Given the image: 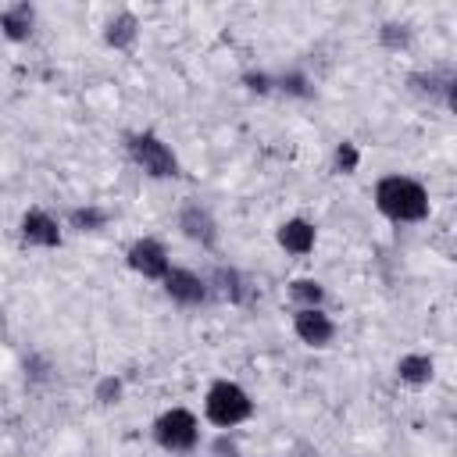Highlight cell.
<instances>
[{
    "label": "cell",
    "mask_w": 457,
    "mask_h": 457,
    "mask_svg": "<svg viewBox=\"0 0 457 457\" xmlns=\"http://www.w3.org/2000/svg\"><path fill=\"white\" fill-rule=\"evenodd\" d=\"M375 204L393 221H421V218H428V193L407 175H386L375 186Z\"/></svg>",
    "instance_id": "1"
},
{
    "label": "cell",
    "mask_w": 457,
    "mask_h": 457,
    "mask_svg": "<svg viewBox=\"0 0 457 457\" xmlns=\"http://www.w3.org/2000/svg\"><path fill=\"white\" fill-rule=\"evenodd\" d=\"M250 411H253V403H250V396H246L243 386H236V382H214L207 389V400H204L207 421H214L221 428H232V425L246 421Z\"/></svg>",
    "instance_id": "2"
},
{
    "label": "cell",
    "mask_w": 457,
    "mask_h": 457,
    "mask_svg": "<svg viewBox=\"0 0 457 457\" xmlns=\"http://www.w3.org/2000/svg\"><path fill=\"white\" fill-rule=\"evenodd\" d=\"M129 154H132V161H136L146 175H154V179H168V175L179 171L175 154H171L154 132H136V136H129Z\"/></svg>",
    "instance_id": "3"
},
{
    "label": "cell",
    "mask_w": 457,
    "mask_h": 457,
    "mask_svg": "<svg viewBox=\"0 0 457 457\" xmlns=\"http://www.w3.org/2000/svg\"><path fill=\"white\" fill-rule=\"evenodd\" d=\"M196 418L186 411V407H171V411H164L161 418H157V425H154V439L164 446V450H171V453H186V450H193L196 446Z\"/></svg>",
    "instance_id": "4"
},
{
    "label": "cell",
    "mask_w": 457,
    "mask_h": 457,
    "mask_svg": "<svg viewBox=\"0 0 457 457\" xmlns=\"http://www.w3.org/2000/svg\"><path fill=\"white\" fill-rule=\"evenodd\" d=\"M129 264H132V271H139L143 278H168V253H164V246L157 243V239H136L132 246H129Z\"/></svg>",
    "instance_id": "5"
},
{
    "label": "cell",
    "mask_w": 457,
    "mask_h": 457,
    "mask_svg": "<svg viewBox=\"0 0 457 457\" xmlns=\"http://www.w3.org/2000/svg\"><path fill=\"white\" fill-rule=\"evenodd\" d=\"M293 328H296V336H300L307 346H325V343L336 336V325H332V318H328L321 307H300Z\"/></svg>",
    "instance_id": "6"
},
{
    "label": "cell",
    "mask_w": 457,
    "mask_h": 457,
    "mask_svg": "<svg viewBox=\"0 0 457 457\" xmlns=\"http://www.w3.org/2000/svg\"><path fill=\"white\" fill-rule=\"evenodd\" d=\"M164 293H168L175 303L193 307V303H200V300L207 296V282H204L200 275L186 271V268H171L168 278H164Z\"/></svg>",
    "instance_id": "7"
},
{
    "label": "cell",
    "mask_w": 457,
    "mask_h": 457,
    "mask_svg": "<svg viewBox=\"0 0 457 457\" xmlns=\"http://www.w3.org/2000/svg\"><path fill=\"white\" fill-rule=\"evenodd\" d=\"M179 228H182L189 239H196L200 246H214V243H218V225H214L211 211L200 207V204H186V207H182Z\"/></svg>",
    "instance_id": "8"
},
{
    "label": "cell",
    "mask_w": 457,
    "mask_h": 457,
    "mask_svg": "<svg viewBox=\"0 0 457 457\" xmlns=\"http://www.w3.org/2000/svg\"><path fill=\"white\" fill-rule=\"evenodd\" d=\"M21 239H25L29 246H46V250H54V246H61V228H57V221H54L46 211H29V214L21 218Z\"/></svg>",
    "instance_id": "9"
},
{
    "label": "cell",
    "mask_w": 457,
    "mask_h": 457,
    "mask_svg": "<svg viewBox=\"0 0 457 457\" xmlns=\"http://www.w3.org/2000/svg\"><path fill=\"white\" fill-rule=\"evenodd\" d=\"M278 243H282L289 253H311V250H314V225L303 221V218H289V221L278 228Z\"/></svg>",
    "instance_id": "10"
},
{
    "label": "cell",
    "mask_w": 457,
    "mask_h": 457,
    "mask_svg": "<svg viewBox=\"0 0 457 457\" xmlns=\"http://www.w3.org/2000/svg\"><path fill=\"white\" fill-rule=\"evenodd\" d=\"M32 21H36V14H32V7L29 4H11V7H4V14H0V25H4V36L7 39H25L29 32H32Z\"/></svg>",
    "instance_id": "11"
},
{
    "label": "cell",
    "mask_w": 457,
    "mask_h": 457,
    "mask_svg": "<svg viewBox=\"0 0 457 457\" xmlns=\"http://www.w3.org/2000/svg\"><path fill=\"white\" fill-rule=\"evenodd\" d=\"M139 36V21L132 14H114L107 25H104V39L114 46V50H129Z\"/></svg>",
    "instance_id": "12"
},
{
    "label": "cell",
    "mask_w": 457,
    "mask_h": 457,
    "mask_svg": "<svg viewBox=\"0 0 457 457\" xmlns=\"http://www.w3.org/2000/svg\"><path fill=\"white\" fill-rule=\"evenodd\" d=\"M396 375H400L407 386H425V382L432 378V357H425V353H407V357H400Z\"/></svg>",
    "instance_id": "13"
},
{
    "label": "cell",
    "mask_w": 457,
    "mask_h": 457,
    "mask_svg": "<svg viewBox=\"0 0 457 457\" xmlns=\"http://www.w3.org/2000/svg\"><path fill=\"white\" fill-rule=\"evenodd\" d=\"M211 282H214L218 296L228 300V303H239V300L246 296V282H243V275H239L236 268H218V271L211 275Z\"/></svg>",
    "instance_id": "14"
},
{
    "label": "cell",
    "mask_w": 457,
    "mask_h": 457,
    "mask_svg": "<svg viewBox=\"0 0 457 457\" xmlns=\"http://www.w3.org/2000/svg\"><path fill=\"white\" fill-rule=\"evenodd\" d=\"M68 221H71L79 232H96V228L107 225V211H100V207H75V211L68 214Z\"/></svg>",
    "instance_id": "15"
},
{
    "label": "cell",
    "mask_w": 457,
    "mask_h": 457,
    "mask_svg": "<svg viewBox=\"0 0 457 457\" xmlns=\"http://www.w3.org/2000/svg\"><path fill=\"white\" fill-rule=\"evenodd\" d=\"M289 296H293V300H300L303 307H318L325 293H321V286H318V282H311V278H296V282H293V289H289Z\"/></svg>",
    "instance_id": "16"
},
{
    "label": "cell",
    "mask_w": 457,
    "mask_h": 457,
    "mask_svg": "<svg viewBox=\"0 0 457 457\" xmlns=\"http://www.w3.org/2000/svg\"><path fill=\"white\" fill-rule=\"evenodd\" d=\"M407 39H411L407 25H382V43H386L389 50H400V46H407Z\"/></svg>",
    "instance_id": "17"
},
{
    "label": "cell",
    "mask_w": 457,
    "mask_h": 457,
    "mask_svg": "<svg viewBox=\"0 0 457 457\" xmlns=\"http://www.w3.org/2000/svg\"><path fill=\"white\" fill-rule=\"evenodd\" d=\"M357 161H361L357 146H353V143H339V150H336V164H339V171H353Z\"/></svg>",
    "instance_id": "18"
},
{
    "label": "cell",
    "mask_w": 457,
    "mask_h": 457,
    "mask_svg": "<svg viewBox=\"0 0 457 457\" xmlns=\"http://www.w3.org/2000/svg\"><path fill=\"white\" fill-rule=\"evenodd\" d=\"M118 396H121V382H118V378H104V382L96 386V400H100V403H114Z\"/></svg>",
    "instance_id": "19"
},
{
    "label": "cell",
    "mask_w": 457,
    "mask_h": 457,
    "mask_svg": "<svg viewBox=\"0 0 457 457\" xmlns=\"http://www.w3.org/2000/svg\"><path fill=\"white\" fill-rule=\"evenodd\" d=\"M278 86H282L286 93H296V96H307V82H303V75H282V79H278Z\"/></svg>",
    "instance_id": "20"
},
{
    "label": "cell",
    "mask_w": 457,
    "mask_h": 457,
    "mask_svg": "<svg viewBox=\"0 0 457 457\" xmlns=\"http://www.w3.org/2000/svg\"><path fill=\"white\" fill-rule=\"evenodd\" d=\"M214 457H239V450H236V443L232 439H214Z\"/></svg>",
    "instance_id": "21"
},
{
    "label": "cell",
    "mask_w": 457,
    "mask_h": 457,
    "mask_svg": "<svg viewBox=\"0 0 457 457\" xmlns=\"http://www.w3.org/2000/svg\"><path fill=\"white\" fill-rule=\"evenodd\" d=\"M246 82H250V89H257V93H268V89H271V86H268V82H271L268 75H246Z\"/></svg>",
    "instance_id": "22"
},
{
    "label": "cell",
    "mask_w": 457,
    "mask_h": 457,
    "mask_svg": "<svg viewBox=\"0 0 457 457\" xmlns=\"http://www.w3.org/2000/svg\"><path fill=\"white\" fill-rule=\"evenodd\" d=\"M446 100H450V107H453V114H457V79L446 86Z\"/></svg>",
    "instance_id": "23"
}]
</instances>
